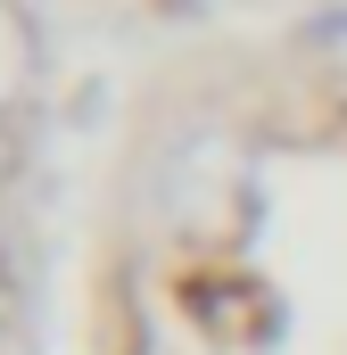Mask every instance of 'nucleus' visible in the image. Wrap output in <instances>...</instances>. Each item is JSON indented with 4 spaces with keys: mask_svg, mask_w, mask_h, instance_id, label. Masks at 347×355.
<instances>
[{
    "mask_svg": "<svg viewBox=\"0 0 347 355\" xmlns=\"http://www.w3.org/2000/svg\"><path fill=\"white\" fill-rule=\"evenodd\" d=\"M8 174H17V149H8V132H0V182H8Z\"/></svg>",
    "mask_w": 347,
    "mask_h": 355,
    "instance_id": "1",
    "label": "nucleus"
},
{
    "mask_svg": "<svg viewBox=\"0 0 347 355\" xmlns=\"http://www.w3.org/2000/svg\"><path fill=\"white\" fill-rule=\"evenodd\" d=\"M0 355H8V331H0Z\"/></svg>",
    "mask_w": 347,
    "mask_h": 355,
    "instance_id": "2",
    "label": "nucleus"
}]
</instances>
